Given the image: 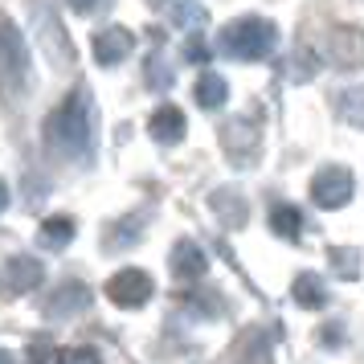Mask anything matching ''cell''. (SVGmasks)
<instances>
[{"label": "cell", "instance_id": "cell-1", "mask_svg": "<svg viewBox=\"0 0 364 364\" xmlns=\"http://www.w3.org/2000/svg\"><path fill=\"white\" fill-rule=\"evenodd\" d=\"M46 144H50V151L66 156V160L90 156V144H95V107L86 99V90H74V95L62 99V107H53V115L46 119Z\"/></svg>", "mask_w": 364, "mask_h": 364}, {"label": "cell", "instance_id": "cell-22", "mask_svg": "<svg viewBox=\"0 0 364 364\" xmlns=\"http://www.w3.org/2000/svg\"><path fill=\"white\" fill-rule=\"evenodd\" d=\"M148 86L151 90H168L172 86V70L164 66V58H148Z\"/></svg>", "mask_w": 364, "mask_h": 364}, {"label": "cell", "instance_id": "cell-29", "mask_svg": "<svg viewBox=\"0 0 364 364\" xmlns=\"http://www.w3.org/2000/svg\"><path fill=\"white\" fill-rule=\"evenodd\" d=\"M70 9H74V13H95L99 0H70Z\"/></svg>", "mask_w": 364, "mask_h": 364}, {"label": "cell", "instance_id": "cell-27", "mask_svg": "<svg viewBox=\"0 0 364 364\" xmlns=\"http://www.w3.org/2000/svg\"><path fill=\"white\" fill-rule=\"evenodd\" d=\"M295 78H299V82H311V78H315V53L311 50H299L295 53Z\"/></svg>", "mask_w": 364, "mask_h": 364}, {"label": "cell", "instance_id": "cell-23", "mask_svg": "<svg viewBox=\"0 0 364 364\" xmlns=\"http://www.w3.org/2000/svg\"><path fill=\"white\" fill-rule=\"evenodd\" d=\"M58 364H99V352L95 348H62L58 352Z\"/></svg>", "mask_w": 364, "mask_h": 364}, {"label": "cell", "instance_id": "cell-6", "mask_svg": "<svg viewBox=\"0 0 364 364\" xmlns=\"http://www.w3.org/2000/svg\"><path fill=\"white\" fill-rule=\"evenodd\" d=\"M41 279H46L41 262H37V258H29V254H17V258H9V262H4V270H0V291H4L9 299H17V295L37 291V287H41Z\"/></svg>", "mask_w": 364, "mask_h": 364}, {"label": "cell", "instance_id": "cell-5", "mask_svg": "<svg viewBox=\"0 0 364 364\" xmlns=\"http://www.w3.org/2000/svg\"><path fill=\"white\" fill-rule=\"evenodd\" d=\"M151 295H156L151 274H148V270H135V266L111 274V282H107V299H111L115 307H144Z\"/></svg>", "mask_w": 364, "mask_h": 364}, {"label": "cell", "instance_id": "cell-4", "mask_svg": "<svg viewBox=\"0 0 364 364\" xmlns=\"http://www.w3.org/2000/svg\"><path fill=\"white\" fill-rule=\"evenodd\" d=\"M352 172L340 164H328V168H319L315 172V181H311V200L319 205V209H344L348 200H352Z\"/></svg>", "mask_w": 364, "mask_h": 364}, {"label": "cell", "instance_id": "cell-20", "mask_svg": "<svg viewBox=\"0 0 364 364\" xmlns=\"http://www.w3.org/2000/svg\"><path fill=\"white\" fill-rule=\"evenodd\" d=\"M331 270L340 274V279H360V250L352 246H331Z\"/></svg>", "mask_w": 364, "mask_h": 364}, {"label": "cell", "instance_id": "cell-13", "mask_svg": "<svg viewBox=\"0 0 364 364\" xmlns=\"http://www.w3.org/2000/svg\"><path fill=\"white\" fill-rule=\"evenodd\" d=\"M37 25H41V46H46V53H50L58 66H70V62H74V50H70V41L62 37L66 29H58L46 9H37Z\"/></svg>", "mask_w": 364, "mask_h": 364}, {"label": "cell", "instance_id": "cell-25", "mask_svg": "<svg viewBox=\"0 0 364 364\" xmlns=\"http://www.w3.org/2000/svg\"><path fill=\"white\" fill-rule=\"evenodd\" d=\"M184 58H188V62H197V66H209V46L200 41V33H193L188 41H184Z\"/></svg>", "mask_w": 364, "mask_h": 364}, {"label": "cell", "instance_id": "cell-10", "mask_svg": "<svg viewBox=\"0 0 364 364\" xmlns=\"http://www.w3.org/2000/svg\"><path fill=\"white\" fill-rule=\"evenodd\" d=\"M221 144H225V151H230L237 164H250V160L258 156V132L250 127L246 119L225 123V127H221Z\"/></svg>", "mask_w": 364, "mask_h": 364}, {"label": "cell", "instance_id": "cell-21", "mask_svg": "<svg viewBox=\"0 0 364 364\" xmlns=\"http://www.w3.org/2000/svg\"><path fill=\"white\" fill-rule=\"evenodd\" d=\"M340 119L364 132V90H344L340 95Z\"/></svg>", "mask_w": 364, "mask_h": 364}, {"label": "cell", "instance_id": "cell-11", "mask_svg": "<svg viewBox=\"0 0 364 364\" xmlns=\"http://www.w3.org/2000/svg\"><path fill=\"white\" fill-rule=\"evenodd\" d=\"M205 270H209V258H205V250H200L197 242H176V246H172V274L181 282L205 279Z\"/></svg>", "mask_w": 364, "mask_h": 364}, {"label": "cell", "instance_id": "cell-28", "mask_svg": "<svg viewBox=\"0 0 364 364\" xmlns=\"http://www.w3.org/2000/svg\"><path fill=\"white\" fill-rule=\"evenodd\" d=\"M340 336H344L340 323H323V328H319V344L323 348H340Z\"/></svg>", "mask_w": 364, "mask_h": 364}, {"label": "cell", "instance_id": "cell-9", "mask_svg": "<svg viewBox=\"0 0 364 364\" xmlns=\"http://www.w3.org/2000/svg\"><path fill=\"white\" fill-rule=\"evenodd\" d=\"M90 307V287L86 282H62L58 291H53L50 299H46V315L50 319H66V315H78V311H86Z\"/></svg>", "mask_w": 364, "mask_h": 364}, {"label": "cell", "instance_id": "cell-24", "mask_svg": "<svg viewBox=\"0 0 364 364\" xmlns=\"http://www.w3.org/2000/svg\"><path fill=\"white\" fill-rule=\"evenodd\" d=\"M29 360H33V364H50V360H58V352H53L50 336H33V340H29Z\"/></svg>", "mask_w": 364, "mask_h": 364}, {"label": "cell", "instance_id": "cell-30", "mask_svg": "<svg viewBox=\"0 0 364 364\" xmlns=\"http://www.w3.org/2000/svg\"><path fill=\"white\" fill-rule=\"evenodd\" d=\"M4 209H9V184L0 181V213H4Z\"/></svg>", "mask_w": 364, "mask_h": 364}, {"label": "cell", "instance_id": "cell-16", "mask_svg": "<svg viewBox=\"0 0 364 364\" xmlns=\"http://www.w3.org/2000/svg\"><path fill=\"white\" fill-rule=\"evenodd\" d=\"M291 295H295V303L299 307H307V311H319V307L328 303V291H323L319 274H311V270H303V274L291 282Z\"/></svg>", "mask_w": 364, "mask_h": 364}, {"label": "cell", "instance_id": "cell-2", "mask_svg": "<svg viewBox=\"0 0 364 364\" xmlns=\"http://www.w3.org/2000/svg\"><path fill=\"white\" fill-rule=\"evenodd\" d=\"M221 53L225 58H237V62H262L274 53L279 46V29L262 17H242V21H230L221 29Z\"/></svg>", "mask_w": 364, "mask_h": 364}, {"label": "cell", "instance_id": "cell-15", "mask_svg": "<svg viewBox=\"0 0 364 364\" xmlns=\"http://www.w3.org/2000/svg\"><path fill=\"white\" fill-rule=\"evenodd\" d=\"M74 230H78V225H74V217H46V221H41V230H37V242H41V246L46 250H66L70 242H74Z\"/></svg>", "mask_w": 364, "mask_h": 364}, {"label": "cell", "instance_id": "cell-32", "mask_svg": "<svg viewBox=\"0 0 364 364\" xmlns=\"http://www.w3.org/2000/svg\"><path fill=\"white\" fill-rule=\"evenodd\" d=\"M151 4H164V0H151Z\"/></svg>", "mask_w": 364, "mask_h": 364}, {"label": "cell", "instance_id": "cell-17", "mask_svg": "<svg viewBox=\"0 0 364 364\" xmlns=\"http://www.w3.org/2000/svg\"><path fill=\"white\" fill-rule=\"evenodd\" d=\"M225 99H230V86H225V78L221 74H213V70H205L197 78V102L205 107V111H217V107H225Z\"/></svg>", "mask_w": 364, "mask_h": 364}, {"label": "cell", "instance_id": "cell-3", "mask_svg": "<svg viewBox=\"0 0 364 364\" xmlns=\"http://www.w3.org/2000/svg\"><path fill=\"white\" fill-rule=\"evenodd\" d=\"M25 86H29V50H25V33L0 13V99L13 107V102H21Z\"/></svg>", "mask_w": 364, "mask_h": 364}, {"label": "cell", "instance_id": "cell-7", "mask_svg": "<svg viewBox=\"0 0 364 364\" xmlns=\"http://www.w3.org/2000/svg\"><path fill=\"white\" fill-rule=\"evenodd\" d=\"M328 58L340 70H360L364 66V29H356V25H336L328 33Z\"/></svg>", "mask_w": 364, "mask_h": 364}, {"label": "cell", "instance_id": "cell-8", "mask_svg": "<svg viewBox=\"0 0 364 364\" xmlns=\"http://www.w3.org/2000/svg\"><path fill=\"white\" fill-rule=\"evenodd\" d=\"M90 46H95V62H99V66H119V62L135 50V33L123 29V25H107V29L95 33Z\"/></svg>", "mask_w": 364, "mask_h": 364}, {"label": "cell", "instance_id": "cell-19", "mask_svg": "<svg viewBox=\"0 0 364 364\" xmlns=\"http://www.w3.org/2000/svg\"><path fill=\"white\" fill-rule=\"evenodd\" d=\"M270 230L287 237V242H295L299 233H303V213H299L295 205H274L270 209Z\"/></svg>", "mask_w": 364, "mask_h": 364}, {"label": "cell", "instance_id": "cell-31", "mask_svg": "<svg viewBox=\"0 0 364 364\" xmlns=\"http://www.w3.org/2000/svg\"><path fill=\"white\" fill-rule=\"evenodd\" d=\"M0 364H17V360H13V352H9V348H0Z\"/></svg>", "mask_w": 364, "mask_h": 364}, {"label": "cell", "instance_id": "cell-14", "mask_svg": "<svg viewBox=\"0 0 364 364\" xmlns=\"http://www.w3.org/2000/svg\"><path fill=\"white\" fill-rule=\"evenodd\" d=\"M230 360H233V364H270V340H266L258 328H250L246 336L233 344Z\"/></svg>", "mask_w": 364, "mask_h": 364}, {"label": "cell", "instance_id": "cell-18", "mask_svg": "<svg viewBox=\"0 0 364 364\" xmlns=\"http://www.w3.org/2000/svg\"><path fill=\"white\" fill-rule=\"evenodd\" d=\"M213 209H217V217H221L230 230L246 225V200L237 197L233 188H221V193H213Z\"/></svg>", "mask_w": 364, "mask_h": 364}, {"label": "cell", "instance_id": "cell-12", "mask_svg": "<svg viewBox=\"0 0 364 364\" xmlns=\"http://www.w3.org/2000/svg\"><path fill=\"white\" fill-rule=\"evenodd\" d=\"M184 111L181 107H172V102H164L156 115H151V123H148V132H151V139L156 144H181L184 139Z\"/></svg>", "mask_w": 364, "mask_h": 364}, {"label": "cell", "instance_id": "cell-26", "mask_svg": "<svg viewBox=\"0 0 364 364\" xmlns=\"http://www.w3.org/2000/svg\"><path fill=\"white\" fill-rule=\"evenodd\" d=\"M176 21L188 25V29H200L209 17H205V9H197V4H176Z\"/></svg>", "mask_w": 364, "mask_h": 364}]
</instances>
